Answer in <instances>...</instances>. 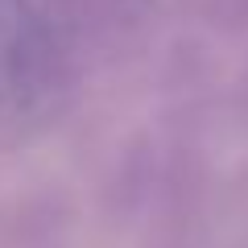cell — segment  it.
I'll use <instances>...</instances> for the list:
<instances>
[{"mask_svg": "<svg viewBox=\"0 0 248 248\" xmlns=\"http://www.w3.org/2000/svg\"><path fill=\"white\" fill-rule=\"evenodd\" d=\"M79 54V0H0V141H21L62 112Z\"/></svg>", "mask_w": 248, "mask_h": 248, "instance_id": "cell-1", "label": "cell"}]
</instances>
